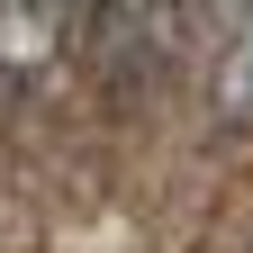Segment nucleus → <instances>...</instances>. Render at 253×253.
<instances>
[{
	"label": "nucleus",
	"instance_id": "obj_1",
	"mask_svg": "<svg viewBox=\"0 0 253 253\" xmlns=\"http://www.w3.org/2000/svg\"><path fill=\"white\" fill-rule=\"evenodd\" d=\"M82 18H90V0H0V82L54 73V54L73 45Z\"/></svg>",
	"mask_w": 253,
	"mask_h": 253
},
{
	"label": "nucleus",
	"instance_id": "obj_2",
	"mask_svg": "<svg viewBox=\"0 0 253 253\" xmlns=\"http://www.w3.org/2000/svg\"><path fill=\"white\" fill-rule=\"evenodd\" d=\"M163 18H172V0H90V37H100V63L118 82H136L154 73V54H163Z\"/></svg>",
	"mask_w": 253,
	"mask_h": 253
},
{
	"label": "nucleus",
	"instance_id": "obj_3",
	"mask_svg": "<svg viewBox=\"0 0 253 253\" xmlns=\"http://www.w3.org/2000/svg\"><path fill=\"white\" fill-rule=\"evenodd\" d=\"M208 109L244 126L253 136V27H235V37H217V73H208Z\"/></svg>",
	"mask_w": 253,
	"mask_h": 253
},
{
	"label": "nucleus",
	"instance_id": "obj_4",
	"mask_svg": "<svg viewBox=\"0 0 253 253\" xmlns=\"http://www.w3.org/2000/svg\"><path fill=\"white\" fill-rule=\"evenodd\" d=\"M190 18H199V37H235V27H253V0H190Z\"/></svg>",
	"mask_w": 253,
	"mask_h": 253
}]
</instances>
